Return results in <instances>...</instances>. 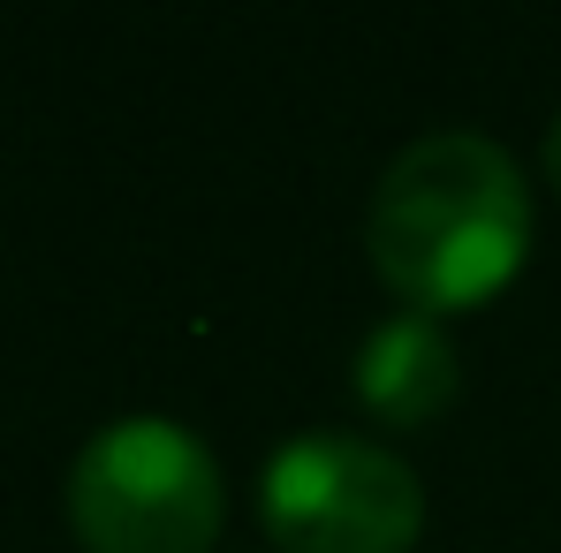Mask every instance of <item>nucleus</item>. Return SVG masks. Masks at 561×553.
I'll return each mask as SVG.
<instances>
[{"label":"nucleus","mask_w":561,"mask_h":553,"mask_svg":"<svg viewBox=\"0 0 561 553\" xmlns=\"http://www.w3.org/2000/svg\"><path fill=\"white\" fill-rule=\"evenodd\" d=\"M365 251L410 311H478L516 280L531 251V183L493 137L433 129L402 145L379 175Z\"/></svg>","instance_id":"f257e3e1"},{"label":"nucleus","mask_w":561,"mask_h":553,"mask_svg":"<svg viewBox=\"0 0 561 553\" xmlns=\"http://www.w3.org/2000/svg\"><path fill=\"white\" fill-rule=\"evenodd\" d=\"M547 183H554V197H561V122L547 129Z\"/></svg>","instance_id":"39448f33"},{"label":"nucleus","mask_w":561,"mask_h":553,"mask_svg":"<svg viewBox=\"0 0 561 553\" xmlns=\"http://www.w3.org/2000/svg\"><path fill=\"white\" fill-rule=\"evenodd\" d=\"M220 516V462L175 417H114L69 470V523L84 553H213Z\"/></svg>","instance_id":"f03ea898"},{"label":"nucleus","mask_w":561,"mask_h":553,"mask_svg":"<svg viewBox=\"0 0 561 553\" xmlns=\"http://www.w3.org/2000/svg\"><path fill=\"white\" fill-rule=\"evenodd\" d=\"M463 371H456V342L440 334V319L402 311L365 334L357 349V402L394 433H425L433 417H448Z\"/></svg>","instance_id":"20e7f679"},{"label":"nucleus","mask_w":561,"mask_h":553,"mask_svg":"<svg viewBox=\"0 0 561 553\" xmlns=\"http://www.w3.org/2000/svg\"><path fill=\"white\" fill-rule=\"evenodd\" d=\"M266 531L288 553H410L425 531V485L373 440L311 433L266 462Z\"/></svg>","instance_id":"7ed1b4c3"}]
</instances>
